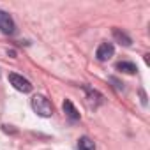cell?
I'll list each match as a JSON object with an SVG mask.
<instances>
[{
  "instance_id": "obj_1",
  "label": "cell",
  "mask_w": 150,
  "mask_h": 150,
  "mask_svg": "<svg viewBox=\"0 0 150 150\" xmlns=\"http://www.w3.org/2000/svg\"><path fill=\"white\" fill-rule=\"evenodd\" d=\"M32 110L42 118H50L53 115V106L44 96H34L32 97Z\"/></svg>"
},
{
  "instance_id": "obj_2",
  "label": "cell",
  "mask_w": 150,
  "mask_h": 150,
  "mask_svg": "<svg viewBox=\"0 0 150 150\" xmlns=\"http://www.w3.org/2000/svg\"><path fill=\"white\" fill-rule=\"evenodd\" d=\"M9 81H11V85H13L18 92L28 94V92L32 90V83H30L27 78H23V76H20V74H16V72H9Z\"/></svg>"
},
{
  "instance_id": "obj_3",
  "label": "cell",
  "mask_w": 150,
  "mask_h": 150,
  "mask_svg": "<svg viewBox=\"0 0 150 150\" xmlns=\"http://www.w3.org/2000/svg\"><path fill=\"white\" fill-rule=\"evenodd\" d=\"M0 32L6 34V35H13L16 32V25L14 20L11 18V14H7L6 11L0 9Z\"/></svg>"
},
{
  "instance_id": "obj_4",
  "label": "cell",
  "mask_w": 150,
  "mask_h": 150,
  "mask_svg": "<svg viewBox=\"0 0 150 150\" xmlns=\"http://www.w3.org/2000/svg\"><path fill=\"white\" fill-rule=\"evenodd\" d=\"M113 55H115V48H113L111 42H103V44H99V48H97V51H96V57H97L99 62H106V60H110Z\"/></svg>"
},
{
  "instance_id": "obj_5",
  "label": "cell",
  "mask_w": 150,
  "mask_h": 150,
  "mask_svg": "<svg viewBox=\"0 0 150 150\" xmlns=\"http://www.w3.org/2000/svg\"><path fill=\"white\" fill-rule=\"evenodd\" d=\"M62 108H64V113L71 118V120H80V113H78V110H76V106L72 104V101H69V99H65L64 101V104H62Z\"/></svg>"
},
{
  "instance_id": "obj_6",
  "label": "cell",
  "mask_w": 150,
  "mask_h": 150,
  "mask_svg": "<svg viewBox=\"0 0 150 150\" xmlns=\"http://www.w3.org/2000/svg\"><path fill=\"white\" fill-rule=\"evenodd\" d=\"M113 37H115V41L120 42L122 46H131V44H132L131 37H129L124 30H120V28H113Z\"/></svg>"
},
{
  "instance_id": "obj_7",
  "label": "cell",
  "mask_w": 150,
  "mask_h": 150,
  "mask_svg": "<svg viewBox=\"0 0 150 150\" xmlns=\"http://www.w3.org/2000/svg\"><path fill=\"white\" fill-rule=\"evenodd\" d=\"M117 71L124 72V74H136L138 72V67L132 64V62H127V60H122L117 64Z\"/></svg>"
},
{
  "instance_id": "obj_8",
  "label": "cell",
  "mask_w": 150,
  "mask_h": 150,
  "mask_svg": "<svg viewBox=\"0 0 150 150\" xmlns=\"http://www.w3.org/2000/svg\"><path fill=\"white\" fill-rule=\"evenodd\" d=\"M83 90L87 92V97H88L90 103H94V106H97V104L103 103V96H101L97 90H94V88H90V87H83Z\"/></svg>"
},
{
  "instance_id": "obj_9",
  "label": "cell",
  "mask_w": 150,
  "mask_h": 150,
  "mask_svg": "<svg viewBox=\"0 0 150 150\" xmlns=\"http://www.w3.org/2000/svg\"><path fill=\"white\" fill-rule=\"evenodd\" d=\"M78 150H96V143L88 136H83L78 139Z\"/></svg>"
}]
</instances>
